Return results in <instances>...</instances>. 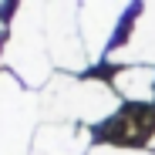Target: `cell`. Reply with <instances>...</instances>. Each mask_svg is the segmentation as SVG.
Here are the masks:
<instances>
[{
  "instance_id": "obj_1",
  "label": "cell",
  "mask_w": 155,
  "mask_h": 155,
  "mask_svg": "<svg viewBox=\"0 0 155 155\" xmlns=\"http://www.w3.org/2000/svg\"><path fill=\"white\" fill-rule=\"evenodd\" d=\"M155 132V111L148 105H128L118 115L101 125V142H111V148H138Z\"/></svg>"
}]
</instances>
